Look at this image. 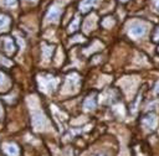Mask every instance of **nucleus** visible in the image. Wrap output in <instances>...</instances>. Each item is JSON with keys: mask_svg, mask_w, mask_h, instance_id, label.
I'll return each mask as SVG.
<instances>
[{"mask_svg": "<svg viewBox=\"0 0 159 156\" xmlns=\"http://www.w3.org/2000/svg\"><path fill=\"white\" fill-rule=\"evenodd\" d=\"M93 107H95V102L91 101V99H88V101L85 103V108H87V109H91V108H93Z\"/></svg>", "mask_w": 159, "mask_h": 156, "instance_id": "6e6552de", "label": "nucleus"}, {"mask_svg": "<svg viewBox=\"0 0 159 156\" xmlns=\"http://www.w3.org/2000/svg\"><path fill=\"white\" fill-rule=\"evenodd\" d=\"M11 47H13V45H11V42H10V40H6V50H8L9 52H10L11 50H13Z\"/></svg>", "mask_w": 159, "mask_h": 156, "instance_id": "9d476101", "label": "nucleus"}, {"mask_svg": "<svg viewBox=\"0 0 159 156\" xmlns=\"http://www.w3.org/2000/svg\"><path fill=\"white\" fill-rule=\"evenodd\" d=\"M77 25H78V19H75V21L70 25V31H71V32H73V31L77 29Z\"/></svg>", "mask_w": 159, "mask_h": 156, "instance_id": "0eeeda50", "label": "nucleus"}, {"mask_svg": "<svg viewBox=\"0 0 159 156\" xmlns=\"http://www.w3.org/2000/svg\"><path fill=\"white\" fill-rule=\"evenodd\" d=\"M8 25H9V18L4 16V15H0V30H4Z\"/></svg>", "mask_w": 159, "mask_h": 156, "instance_id": "20e7f679", "label": "nucleus"}, {"mask_svg": "<svg viewBox=\"0 0 159 156\" xmlns=\"http://www.w3.org/2000/svg\"><path fill=\"white\" fill-rule=\"evenodd\" d=\"M8 151H9L10 154H13V155H16V154H18V150L15 149V146H9V147H8Z\"/></svg>", "mask_w": 159, "mask_h": 156, "instance_id": "1a4fd4ad", "label": "nucleus"}, {"mask_svg": "<svg viewBox=\"0 0 159 156\" xmlns=\"http://www.w3.org/2000/svg\"><path fill=\"white\" fill-rule=\"evenodd\" d=\"M145 32V27L143 25H134L131 30H129V34L133 36V37H140L142 35H144Z\"/></svg>", "mask_w": 159, "mask_h": 156, "instance_id": "f257e3e1", "label": "nucleus"}, {"mask_svg": "<svg viewBox=\"0 0 159 156\" xmlns=\"http://www.w3.org/2000/svg\"><path fill=\"white\" fill-rule=\"evenodd\" d=\"M58 18H60V9H57V8H51L50 11H49V14H47V19H49L50 21H57Z\"/></svg>", "mask_w": 159, "mask_h": 156, "instance_id": "f03ea898", "label": "nucleus"}, {"mask_svg": "<svg viewBox=\"0 0 159 156\" xmlns=\"http://www.w3.org/2000/svg\"><path fill=\"white\" fill-rule=\"evenodd\" d=\"M32 121H34V125H35L36 128H41V125H44V119H42V117L39 115V114L35 115V118L32 119Z\"/></svg>", "mask_w": 159, "mask_h": 156, "instance_id": "39448f33", "label": "nucleus"}, {"mask_svg": "<svg viewBox=\"0 0 159 156\" xmlns=\"http://www.w3.org/2000/svg\"><path fill=\"white\" fill-rule=\"evenodd\" d=\"M95 3L96 0H82V3L80 4V9H81V11H87L95 5Z\"/></svg>", "mask_w": 159, "mask_h": 156, "instance_id": "7ed1b4c3", "label": "nucleus"}, {"mask_svg": "<svg viewBox=\"0 0 159 156\" xmlns=\"http://www.w3.org/2000/svg\"><path fill=\"white\" fill-rule=\"evenodd\" d=\"M30 2H36V0H30Z\"/></svg>", "mask_w": 159, "mask_h": 156, "instance_id": "ddd939ff", "label": "nucleus"}, {"mask_svg": "<svg viewBox=\"0 0 159 156\" xmlns=\"http://www.w3.org/2000/svg\"><path fill=\"white\" fill-rule=\"evenodd\" d=\"M0 112H2V110H0Z\"/></svg>", "mask_w": 159, "mask_h": 156, "instance_id": "4468645a", "label": "nucleus"}, {"mask_svg": "<svg viewBox=\"0 0 159 156\" xmlns=\"http://www.w3.org/2000/svg\"><path fill=\"white\" fill-rule=\"evenodd\" d=\"M157 9L159 10V0H158V2H157Z\"/></svg>", "mask_w": 159, "mask_h": 156, "instance_id": "f8f14e48", "label": "nucleus"}, {"mask_svg": "<svg viewBox=\"0 0 159 156\" xmlns=\"http://www.w3.org/2000/svg\"><path fill=\"white\" fill-rule=\"evenodd\" d=\"M3 4L5 6L14 8V6H16V0H3Z\"/></svg>", "mask_w": 159, "mask_h": 156, "instance_id": "423d86ee", "label": "nucleus"}, {"mask_svg": "<svg viewBox=\"0 0 159 156\" xmlns=\"http://www.w3.org/2000/svg\"><path fill=\"white\" fill-rule=\"evenodd\" d=\"M3 81H4V76H3L2 73H0V83H2Z\"/></svg>", "mask_w": 159, "mask_h": 156, "instance_id": "9b49d317", "label": "nucleus"}]
</instances>
